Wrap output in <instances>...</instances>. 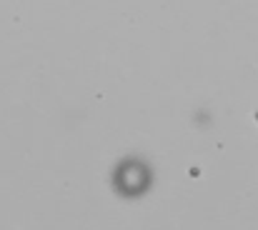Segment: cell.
Segmentation results:
<instances>
[{"label": "cell", "instance_id": "obj_1", "mask_svg": "<svg viewBox=\"0 0 258 230\" xmlns=\"http://www.w3.org/2000/svg\"><path fill=\"white\" fill-rule=\"evenodd\" d=\"M151 183H153V170L141 158H125L113 173V185L123 198L143 195L151 188Z\"/></svg>", "mask_w": 258, "mask_h": 230}]
</instances>
